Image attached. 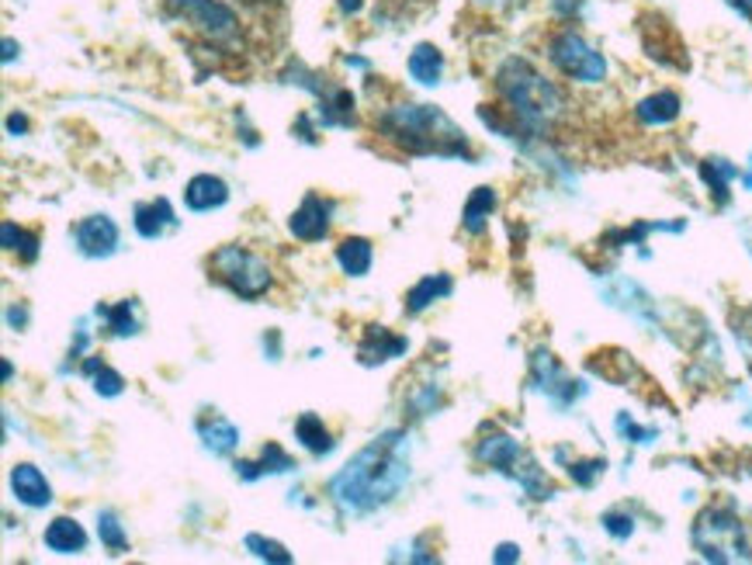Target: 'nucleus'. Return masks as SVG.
I'll list each match as a JSON object with an SVG mask.
<instances>
[{"label": "nucleus", "mask_w": 752, "mask_h": 565, "mask_svg": "<svg viewBox=\"0 0 752 565\" xmlns=\"http://www.w3.org/2000/svg\"><path fill=\"white\" fill-rule=\"evenodd\" d=\"M694 549L707 562H752V549L742 520L728 507H704L694 520Z\"/></svg>", "instance_id": "39448f33"}, {"label": "nucleus", "mask_w": 752, "mask_h": 565, "mask_svg": "<svg viewBox=\"0 0 752 565\" xmlns=\"http://www.w3.org/2000/svg\"><path fill=\"white\" fill-rule=\"evenodd\" d=\"M496 212V191L490 184H482L469 194V202H464L461 212V226L469 236H482L485 226H490V215Z\"/></svg>", "instance_id": "5701e85b"}, {"label": "nucleus", "mask_w": 752, "mask_h": 565, "mask_svg": "<svg viewBox=\"0 0 752 565\" xmlns=\"http://www.w3.org/2000/svg\"><path fill=\"white\" fill-rule=\"evenodd\" d=\"M548 59L565 80H576V83H604L607 80L604 53H596L590 42L572 29H559L548 38Z\"/></svg>", "instance_id": "423d86ee"}, {"label": "nucleus", "mask_w": 752, "mask_h": 565, "mask_svg": "<svg viewBox=\"0 0 752 565\" xmlns=\"http://www.w3.org/2000/svg\"><path fill=\"white\" fill-rule=\"evenodd\" d=\"M14 49H18V46H14V38H4V63L14 59Z\"/></svg>", "instance_id": "79ce46f5"}, {"label": "nucleus", "mask_w": 752, "mask_h": 565, "mask_svg": "<svg viewBox=\"0 0 752 565\" xmlns=\"http://www.w3.org/2000/svg\"><path fill=\"white\" fill-rule=\"evenodd\" d=\"M496 94L506 104L503 112L517 122L520 133H545L551 122H559L565 112V94L555 80L538 74L527 59L510 56L496 70Z\"/></svg>", "instance_id": "7ed1b4c3"}, {"label": "nucleus", "mask_w": 752, "mask_h": 565, "mask_svg": "<svg viewBox=\"0 0 752 565\" xmlns=\"http://www.w3.org/2000/svg\"><path fill=\"white\" fill-rule=\"evenodd\" d=\"M209 274L223 289H229L243 302H257L274 289V271L268 257L243 244H226L209 257Z\"/></svg>", "instance_id": "20e7f679"}, {"label": "nucleus", "mask_w": 752, "mask_h": 565, "mask_svg": "<svg viewBox=\"0 0 752 565\" xmlns=\"http://www.w3.org/2000/svg\"><path fill=\"white\" fill-rule=\"evenodd\" d=\"M98 319H104L112 337H136L139 326H143L136 298H122V302H115V306H98Z\"/></svg>", "instance_id": "393cba45"}, {"label": "nucleus", "mask_w": 752, "mask_h": 565, "mask_svg": "<svg viewBox=\"0 0 752 565\" xmlns=\"http://www.w3.org/2000/svg\"><path fill=\"white\" fill-rule=\"evenodd\" d=\"M479 4L490 11H514V8H524L527 0H479Z\"/></svg>", "instance_id": "c9c22d12"}, {"label": "nucleus", "mask_w": 752, "mask_h": 565, "mask_svg": "<svg viewBox=\"0 0 752 565\" xmlns=\"http://www.w3.org/2000/svg\"><path fill=\"white\" fill-rule=\"evenodd\" d=\"M98 538H101V545L112 552V555L128 552V534H125V524L119 520L115 510H101L98 513Z\"/></svg>", "instance_id": "c85d7f7f"}, {"label": "nucleus", "mask_w": 752, "mask_h": 565, "mask_svg": "<svg viewBox=\"0 0 752 565\" xmlns=\"http://www.w3.org/2000/svg\"><path fill=\"white\" fill-rule=\"evenodd\" d=\"M406 430H385L329 479V499L344 513H371L389 507L409 483Z\"/></svg>", "instance_id": "f257e3e1"}, {"label": "nucleus", "mask_w": 752, "mask_h": 565, "mask_svg": "<svg viewBox=\"0 0 752 565\" xmlns=\"http://www.w3.org/2000/svg\"><path fill=\"white\" fill-rule=\"evenodd\" d=\"M736 167L728 163V160H704L700 163V178H704V184L711 188V194H715V202L718 205H728V181L736 178Z\"/></svg>", "instance_id": "cd10ccee"}, {"label": "nucleus", "mask_w": 752, "mask_h": 565, "mask_svg": "<svg viewBox=\"0 0 752 565\" xmlns=\"http://www.w3.org/2000/svg\"><path fill=\"white\" fill-rule=\"evenodd\" d=\"M475 459L482 465H490L496 472H506V475H517V468L524 465V448L510 438V433H503L496 427H485L482 438L475 441Z\"/></svg>", "instance_id": "9d476101"}, {"label": "nucleus", "mask_w": 752, "mask_h": 565, "mask_svg": "<svg viewBox=\"0 0 752 565\" xmlns=\"http://www.w3.org/2000/svg\"><path fill=\"white\" fill-rule=\"evenodd\" d=\"M229 202V184L218 173H194L184 184V205L191 212H215Z\"/></svg>", "instance_id": "4468645a"}, {"label": "nucleus", "mask_w": 752, "mask_h": 565, "mask_svg": "<svg viewBox=\"0 0 752 565\" xmlns=\"http://www.w3.org/2000/svg\"><path fill=\"white\" fill-rule=\"evenodd\" d=\"M725 4L732 8V11H739L745 21H752V0H725Z\"/></svg>", "instance_id": "58836bf2"}, {"label": "nucleus", "mask_w": 752, "mask_h": 565, "mask_svg": "<svg viewBox=\"0 0 752 565\" xmlns=\"http://www.w3.org/2000/svg\"><path fill=\"white\" fill-rule=\"evenodd\" d=\"M164 11L209 42H229L239 35V18L223 0H164Z\"/></svg>", "instance_id": "0eeeda50"}, {"label": "nucleus", "mask_w": 752, "mask_h": 565, "mask_svg": "<svg viewBox=\"0 0 752 565\" xmlns=\"http://www.w3.org/2000/svg\"><path fill=\"white\" fill-rule=\"evenodd\" d=\"M374 264V247L371 240H364V236H347V240H340L337 247V268L347 274V278H364Z\"/></svg>", "instance_id": "b1692460"}, {"label": "nucleus", "mask_w": 752, "mask_h": 565, "mask_svg": "<svg viewBox=\"0 0 752 565\" xmlns=\"http://www.w3.org/2000/svg\"><path fill=\"white\" fill-rule=\"evenodd\" d=\"M11 493L29 510H46L53 504V486L46 479V472L35 468L32 462H18L11 468Z\"/></svg>", "instance_id": "9b49d317"}, {"label": "nucleus", "mask_w": 752, "mask_h": 565, "mask_svg": "<svg viewBox=\"0 0 752 565\" xmlns=\"http://www.w3.org/2000/svg\"><path fill=\"white\" fill-rule=\"evenodd\" d=\"M74 244L83 257L101 260V257H112L122 244V229L112 215H87L74 226Z\"/></svg>", "instance_id": "1a4fd4ad"}, {"label": "nucleus", "mask_w": 752, "mask_h": 565, "mask_svg": "<svg viewBox=\"0 0 752 565\" xmlns=\"http://www.w3.org/2000/svg\"><path fill=\"white\" fill-rule=\"evenodd\" d=\"M607 462L604 459H590V462H572L569 465V475H572V483H580V486H593L596 479L604 475Z\"/></svg>", "instance_id": "2f4dec72"}, {"label": "nucleus", "mask_w": 752, "mask_h": 565, "mask_svg": "<svg viewBox=\"0 0 752 565\" xmlns=\"http://www.w3.org/2000/svg\"><path fill=\"white\" fill-rule=\"evenodd\" d=\"M517 558H520V549L517 545H500L496 555H493V562H517Z\"/></svg>", "instance_id": "4c0bfd02"}, {"label": "nucleus", "mask_w": 752, "mask_h": 565, "mask_svg": "<svg viewBox=\"0 0 752 565\" xmlns=\"http://www.w3.org/2000/svg\"><path fill=\"white\" fill-rule=\"evenodd\" d=\"M329 226H334V202L323 199V194H305L302 205L292 212L289 219V233L295 236L299 244H319L329 236Z\"/></svg>", "instance_id": "6e6552de"}, {"label": "nucleus", "mask_w": 752, "mask_h": 565, "mask_svg": "<svg viewBox=\"0 0 752 565\" xmlns=\"http://www.w3.org/2000/svg\"><path fill=\"white\" fill-rule=\"evenodd\" d=\"M25 319H29L25 309H8V323H11V326H25Z\"/></svg>", "instance_id": "a19ab883"}, {"label": "nucleus", "mask_w": 752, "mask_h": 565, "mask_svg": "<svg viewBox=\"0 0 752 565\" xmlns=\"http://www.w3.org/2000/svg\"><path fill=\"white\" fill-rule=\"evenodd\" d=\"M601 524H604V531L614 534L617 541H625V538L635 534V520H631L628 513H621V510H607V513L601 517Z\"/></svg>", "instance_id": "473e14b6"}, {"label": "nucleus", "mask_w": 752, "mask_h": 565, "mask_svg": "<svg viewBox=\"0 0 752 565\" xmlns=\"http://www.w3.org/2000/svg\"><path fill=\"white\" fill-rule=\"evenodd\" d=\"M617 430L628 433V438H631L635 444H646L649 438H655V430H641V427H635L628 417H617Z\"/></svg>", "instance_id": "f704fd0d"}, {"label": "nucleus", "mask_w": 752, "mask_h": 565, "mask_svg": "<svg viewBox=\"0 0 752 565\" xmlns=\"http://www.w3.org/2000/svg\"><path fill=\"white\" fill-rule=\"evenodd\" d=\"M530 368H535V382L545 388L548 396H555L559 403H572V399H576V396L583 393L580 382L565 378V372H562V364L555 361V354L538 351L535 361H530Z\"/></svg>", "instance_id": "ddd939ff"}, {"label": "nucleus", "mask_w": 752, "mask_h": 565, "mask_svg": "<svg viewBox=\"0 0 752 565\" xmlns=\"http://www.w3.org/2000/svg\"><path fill=\"white\" fill-rule=\"evenodd\" d=\"M364 8V0H340V11L344 14H358Z\"/></svg>", "instance_id": "ea45409f"}, {"label": "nucleus", "mask_w": 752, "mask_h": 565, "mask_svg": "<svg viewBox=\"0 0 752 565\" xmlns=\"http://www.w3.org/2000/svg\"><path fill=\"white\" fill-rule=\"evenodd\" d=\"M295 441L308 454H316V459H326V454H334V448H337L334 433H329V427L323 423V417H316V413H302L295 420Z\"/></svg>", "instance_id": "412c9836"}, {"label": "nucleus", "mask_w": 752, "mask_h": 565, "mask_svg": "<svg viewBox=\"0 0 752 565\" xmlns=\"http://www.w3.org/2000/svg\"><path fill=\"white\" fill-rule=\"evenodd\" d=\"M0 247H4L8 253H14L18 260H25V264H32V260L38 257V236L25 226L18 223H4L0 226Z\"/></svg>", "instance_id": "a878e982"}, {"label": "nucleus", "mask_w": 752, "mask_h": 565, "mask_svg": "<svg viewBox=\"0 0 752 565\" xmlns=\"http://www.w3.org/2000/svg\"><path fill=\"white\" fill-rule=\"evenodd\" d=\"M680 108H683V101H680L676 91H655V94H649L646 101H638V104H635V118H638L641 125H649V128L673 125V122L680 118Z\"/></svg>", "instance_id": "6ab92c4d"}, {"label": "nucleus", "mask_w": 752, "mask_h": 565, "mask_svg": "<svg viewBox=\"0 0 752 565\" xmlns=\"http://www.w3.org/2000/svg\"><path fill=\"white\" fill-rule=\"evenodd\" d=\"M8 133L11 136H25L29 133V118L25 115H8Z\"/></svg>", "instance_id": "e433bc0d"}, {"label": "nucleus", "mask_w": 752, "mask_h": 565, "mask_svg": "<svg viewBox=\"0 0 752 565\" xmlns=\"http://www.w3.org/2000/svg\"><path fill=\"white\" fill-rule=\"evenodd\" d=\"M440 403H445V396H440V385L437 382H419L406 393L403 409L409 413V420H424V417H430V413L440 409Z\"/></svg>", "instance_id": "bb28decb"}, {"label": "nucleus", "mask_w": 752, "mask_h": 565, "mask_svg": "<svg viewBox=\"0 0 752 565\" xmlns=\"http://www.w3.org/2000/svg\"><path fill=\"white\" fill-rule=\"evenodd\" d=\"M736 340H739L742 354H745V361L752 368V313L745 316V323H736Z\"/></svg>", "instance_id": "72a5a7b5"}, {"label": "nucleus", "mask_w": 752, "mask_h": 565, "mask_svg": "<svg viewBox=\"0 0 752 565\" xmlns=\"http://www.w3.org/2000/svg\"><path fill=\"white\" fill-rule=\"evenodd\" d=\"M198 438L205 441V448L212 454H233V448L239 444V427L226 417H218V413H212V417L198 420Z\"/></svg>", "instance_id": "4be33fe9"}, {"label": "nucleus", "mask_w": 752, "mask_h": 565, "mask_svg": "<svg viewBox=\"0 0 752 565\" xmlns=\"http://www.w3.org/2000/svg\"><path fill=\"white\" fill-rule=\"evenodd\" d=\"M406 351H409V340L406 337H395L389 326H368L364 337L358 340V361L364 368L385 364L392 358H403Z\"/></svg>", "instance_id": "f8f14e48"}, {"label": "nucleus", "mask_w": 752, "mask_h": 565, "mask_svg": "<svg viewBox=\"0 0 752 565\" xmlns=\"http://www.w3.org/2000/svg\"><path fill=\"white\" fill-rule=\"evenodd\" d=\"M42 545L56 555H83L87 552V531L77 524L74 517H56L46 528V534H42Z\"/></svg>", "instance_id": "a211bd4d"}, {"label": "nucleus", "mask_w": 752, "mask_h": 565, "mask_svg": "<svg viewBox=\"0 0 752 565\" xmlns=\"http://www.w3.org/2000/svg\"><path fill=\"white\" fill-rule=\"evenodd\" d=\"M243 545H247V552L254 558H260V562H274V565H292L295 562V555L289 549L278 545V541H271V538H263V534H247V538H243Z\"/></svg>", "instance_id": "c756f323"}, {"label": "nucleus", "mask_w": 752, "mask_h": 565, "mask_svg": "<svg viewBox=\"0 0 752 565\" xmlns=\"http://www.w3.org/2000/svg\"><path fill=\"white\" fill-rule=\"evenodd\" d=\"M292 468H295V459L281 444H274V441L260 451V459L236 462V475H239L243 483H257V479H263V475H281V472H292Z\"/></svg>", "instance_id": "dca6fc26"}, {"label": "nucleus", "mask_w": 752, "mask_h": 565, "mask_svg": "<svg viewBox=\"0 0 752 565\" xmlns=\"http://www.w3.org/2000/svg\"><path fill=\"white\" fill-rule=\"evenodd\" d=\"M454 292V281L451 274H427V278H419L416 285L406 292V302H403V309L409 316H419V313H427L434 302L440 298H448Z\"/></svg>", "instance_id": "f3484780"}, {"label": "nucleus", "mask_w": 752, "mask_h": 565, "mask_svg": "<svg viewBox=\"0 0 752 565\" xmlns=\"http://www.w3.org/2000/svg\"><path fill=\"white\" fill-rule=\"evenodd\" d=\"M91 382H94V393L104 396V399H115V396L125 393V378L115 372V368H108V364L98 368V372L91 375Z\"/></svg>", "instance_id": "7c9ffc66"}, {"label": "nucleus", "mask_w": 752, "mask_h": 565, "mask_svg": "<svg viewBox=\"0 0 752 565\" xmlns=\"http://www.w3.org/2000/svg\"><path fill=\"white\" fill-rule=\"evenodd\" d=\"M406 70L419 87H437L440 77H445V53H440L434 42H419V46L409 53Z\"/></svg>", "instance_id": "aec40b11"}, {"label": "nucleus", "mask_w": 752, "mask_h": 565, "mask_svg": "<svg viewBox=\"0 0 752 565\" xmlns=\"http://www.w3.org/2000/svg\"><path fill=\"white\" fill-rule=\"evenodd\" d=\"M132 226H136L143 240H160L167 229L177 226V215L167 199H153V202H139L132 208Z\"/></svg>", "instance_id": "2eb2a0df"}, {"label": "nucleus", "mask_w": 752, "mask_h": 565, "mask_svg": "<svg viewBox=\"0 0 752 565\" xmlns=\"http://www.w3.org/2000/svg\"><path fill=\"white\" fill-rule=\"evenodd\" d=\"M379 136L403 149L409 157H448V160H475L469 136L461 133L440 108L434 104H392L374 115Z\"/></svg>", "instance_id": "f03ea898"}]
</instances>
